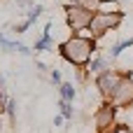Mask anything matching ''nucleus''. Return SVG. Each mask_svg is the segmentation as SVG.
Masks as SVG:
<instances>
[{
    "instance_id": "f257e3e1",
    "label": "nucleus",
    "mask_w": 133,
    "mask_h": 133,
    "mask_svg": "<svg viewBox=\"0 0 133 133\" xmlns=\"http://www.w3.org/2000/svg\"><path fill=\"white\" fill-rule=\"evenodd\" d=\"M61 54L65 61H70L72 65H84L91 61V54H94V40H87L82 35H75L70 40H65L61 44Z\"/></svg>"
},
{
    "instance_id": "f03ea898",
    "label": "nucleus",
    "mask_w": 133,
    "mask_h": 133,
    "mask_svg": "<svg viewBox=\"0 0 133 133\" xmlns=\"http://www.w3.org/2000/svg\"><path fill=\"white\" fill-rule=\"evenodd\" d=\"M65 12H68V26H70L72 30H84V28H89L91 21H94V14H96V12H89V9L79 7V5H68Z\"/></svg>"
},
{
    "instance_id": "7ed1b4c3",
    "label": "nucleus",
    "mask_w": 133,
    "mask_h": 133,
    "mask_svg": "<svg viewBox=\"0 0 133 133\" xmlns=\"http://www.w3.org/2000/svg\"><path fill=\"white\" fill-rule=\"evenodd\" d=\"M110 103L115 108H129L133 103V79L131 77H122V82L117 84V89L110 96Z\"/></svg>"
},
{
    "instance_id": "20e7f679",
    "label": "nucleus",
    "mask_w": 133,
    "mask_h": 133,
    "mask_svg": "<svg viewBox=\"0 0 133 133\" xmlns=\"http://www.w3.org/2000/svg\"><path fill=\"white\" fill-rule=\"evenodd\" d=\"M122 12H112V14H94V21H91V26H89V30H91V35H96V37H101L103 33H108V28H115L119 21H122Z\"/></svg>"
},
{
    "instance_id": "39448f33",
    "label": "nucleus",
    "mask_w": 133,
    "mask_h": 133,
    "mask_svg": "<svg viewBox=\"0 0 133 133\" xmlns=\"http://www.w3.org/2000/svg\"><path fill=\"white\" fill-rule=\"evenodd\" d=\"M115 112H117V108H115L110 101L103 103V105L98 108V112H96V117H94L98 133H101V131H110V126L115 124Z\"/></svg>"
},
{
    "instance_id": "423d86ee",
    "label": "nucleus",
    "mask_w": 133,
    "mask_h": 133,
    "mask_svg": "<svg viewBox=\"0 0 133 133\" xmlns=\"http://www.w3.org/2000/svg\"><path fill=\"white\" fill-rule=\"evenodd\" d=\"M122 82V75H117L115 70H105V72H101L98 75V79H96V87L101 89V94L110 101V96H112V91L117 89V84Z\"/></svg>"
},
{
    "instance_id": "0eeeda50",
    "label": "nucleus",
    "mask_w": 133,
    "mask_h": 133,
    "mask_svg": "<svg viewBox=\"0 0 133 133\" xmlns=\"http://www.w3.org/2000/svg\"><path fill=\"white\" fill-rule=\"evenodd\" d=\"M105 70H110V68H108V61H105L103 56H96V58L89 63V72H94V75H101V72H105Z\"/></svg>"
},
{
    "instance_id": "6e6552de",
    "label": "nucleus",
    "mask_w": 133,
    "mask_h": 133,
    "mask_svg": "<svg viewBox=\"0 0 133 133\" xmlns=\"http://www.w3.org/2000/svg\"><path fill=\"white\" fill-rule=\"evenodd\" d=\"M131 44H133V37H129V40H122V42H117V44L110 49V56H112V58H117V56H119L124 49H129Z\"/></svg>"
},
{
    "instance_id": "1a4fd4ad",
    "label": "nucleus",
    "mask_w": 133,
    "mask_h": 133,
    "mask_svg": "<svg viewBox=\"0 0 133 133\" xmlns=\"http://www.w3.org/2000/svg\"><path fill=\"white\" fill-rule=\"evenodd\" d=\"M75 96H77V91H75V87H72V84H68V82H65V84H61V98H63V101L72 103V98H75Z\"/></svg>"
},
{
    "instance_id": "9d476101",
    "label": "nucleus",
    "mask_w": 133,
    "mask_h": 133,
    "mask_svg": "<svg viewBox=\"0 0 133 133\" xmlns=\"http://www.w3.org/2000/svg\"><path fill=\"white\" fill-rule=\"evenodd\" d=\"M72 5H79V7H84V9H89V12H96V9L103 5V0H72Z\"/></svg>"
},
{
    "instance_id": "9b49d317",
    "label": "nucleus",
    "mask_w": 133,
    "mask_h": 133,
    "mask_svg": "<svg viewBox=\"0 0 133 133\" xmlns=\"http://www.w3.org/2000/svg\"><path fill=\"white\" fill-rule=\"evenodd\" d=\"M58 108H61V117H63V119H72V108H70V103H68V101H63V98H61Z\"/></svg>"
},
{
    "instance_id": "f8f14e48",
    "label": "nucleus",
    "mask_w": 133,
    "mask_h": 133,
    "mask_svg": "<svg viewBox=\"0 0 133 133\" xmlns=\"http://www.w3.org/2000/svg\"><path fill=\"white\" fill-rule=\"evenodd\" d=\"M40 14H42V5H33V7H28V21H30V23H33Z\"/></svg>"
},
{
    "instance_id": "ddd939ff",
    "label": "nucleus",
    "mask_w": 133,
    "mask_h": 133,
    "mask_svg": "<svg viewBox=\"0 0 133 133\" xmlns=\"http://www.w3.org/2000/svg\"><path fill=\"white\" fill-rule=\"evenodd\" d=\"M0 47H2L5 51H12V49H16L19 44H16V42H9V40H7V37H5V35L0 33Z\"/></svg>"
},
{
    "instance_id": "4468645a",
    "label": "nucleus",
    "mask_w": 133,
    "mask_h": 133,
    "mask_svg": "<svg viewBox=\"0 0 133 133\" xmlns=\"http://www.w3.org/2000/svg\"><path fill=\"white\" fill-rule=\"evenodd\" d=\"M112 133H133L126 124H115V129H112Z\"/></svg>"
},
{
    "instance_id": "2eb2a0df",
    "label": "nucleus",
    "mask_w": 133,
    "mask_h": 133,
    "mask_svg": "<svg viewBox=\"0 0 133 133\" xmlns=\"http://www.w3.org/2000/svg\"><path fill=\"white\" fill-rule=\"evenodd\" d=\"M16 51H19L21 56H30V54H33V49H30V47H26V44H19V47H16Z\"/></svg>"
},
{
    "instance_id": "dca6fc26",
    "label": "nucleus",
    "mask_w": 133,
    "mask_h": 133,
    "mask_svg": "<svg viewBox=\"0 0 133 133\" xmlns=\"http://www.w3.org/2000/svg\"><path fill=\"white\" fill-rule=\"evenodd\" d=\"M5 110H7V115L14 119V112H16V103H14V101H7V108H5Z\"/></svg>"
},
{
    "instance_id": "f3484780",
    "label": "nucleus",
    "mask_w": 133,
    "mask_h": 133,
    "mask_svg": "<svg viewBox=\"0 0 133 133\" xmlns=\"http://www.w3.org/2000/svg\"><path fill=\"white\" fill-rule=\"evenodd\" d=\"M49 77H51V82H61V72H58V70H51Z\"/></svg>"
},
{
    "instance_id": "a211bd4d",
    "label": "nucleus",
    "mask_w": 133,
    "mask_h": 133,
    "mask_svg": "<svg viewBox=\"0 0 133 133\" xmlns=\"http://www.w3.org/2000/svg\"><path fill=\"white\" fill-rule=\"evenodd\" d=\"M7 108V98H5V94H2V89H0V112Z\"/></svg>"
},
{
    "instance_id": "6ab92c4d",
    "label": "nucleus",
    "mask_w": 133,
    "mask_h": 133,
    "mask_svg": "<svg viewBox=\"0 0 133 133\" xmlns=\"http://www.w3.org/2000/svg\"><path fill=\"white\" fill-rule=\"evenodd\" d=\"M101 133H112V131H101Z\"/></svg>"
}]
</instances>
